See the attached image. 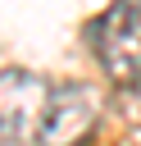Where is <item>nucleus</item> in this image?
<instances>
[{
	"label": "nucleus",
	"mask_w": 141,
	"mask_h": 146,
	"mask_svg": "<svg viewBox=\"0 0 141 146\" xmlns=\"http://www.w3.org/2000/svg\"><path fill=\"white\" fill-rule=\"evenodd\" d=\"M96 119H100V91L86 87V82H68V87L50 91L36 141L41 146H77L96 128Z\"/></svg>",
	"instance_id": "7ed1b4c3"
},
{
	"label": "nucleus",
	"mask_w": 141,
	"mask_h": 146,
	"mask_svg": "<svg viewBox=\"0 0 141 146\" xmlns=\"http://www.w3.org/2000/svg\"><path fill=\"white\" fill-rule=\"evenodd\" d=\"M45 105H50V87H45L41 73H27V68H5L0 73V137L5 141L36 137L41 119H45Z\"/></svg>",
	"instance_id": "f03ea898"
},
{
	"label": "nucleus",
	"mask_w": 141,
	"mask_h": 146,
	"mask_svg": "<svg viewBox=\"0 0 141 146\" xmlns=\"http://www.w3.org/2000/svg\"><path fill=\"white\" fill-rule=\"evenodd\" d=\"M96 50L114 82L141 78V0H114L96 23Z\"/></svg>",
	"instance_id": "f257e3e1"
},
{
	"label": "nucleus",
	"mask_w": 141,
	"mask_h": 146,
	"mask_svg": "<svg viewBox=\"0 0 141 146\" xmlns=\"http://www.w3.org/2000/svg\"><path fill=\"white\" fill-rule=\"evenodd\" d=\"M114 105H118V114H123L127 123H136V128H141V78H136V82H118Z\"/></svg>",
	"instance_id": "20e7f679"
}]
</instances>
